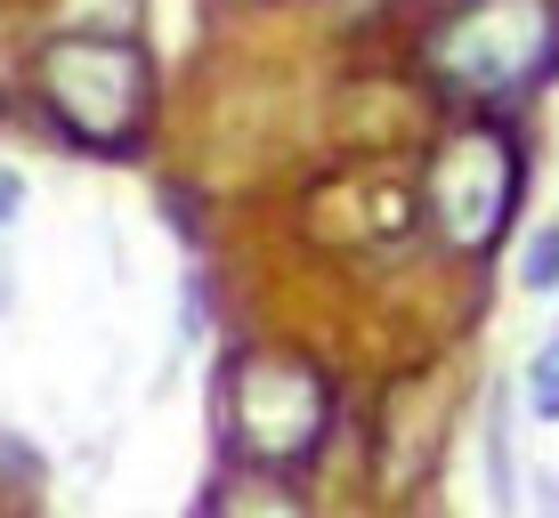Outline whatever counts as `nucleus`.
Masks as SVG:
<instances>
[{"label": "nucleus", "instance_id": "nucleus-1", "mask_svg": "<svg viewBox=\"0 0 559 518\" xmlns=\"http://www.w3.org/2000/svg\"><path fill=\"white\" fill-rule=\"evenodd\" d=\"M33 98H41L49 130L82 155L130 162L154 122V57L130 33H49L33 49Z\"/></svg>", "mask_w": 559, "mask_h": 518}, {"label": "nucleus", "instance_id": "nucleus-2", "mask_svg": "<svg viewBox=\"0 0 559 518\" xmlns=\"http://www.w3.org/2000/svg\"><path fill=\"white\" fill-rule=\"evenodd\" d=\"M333 430V389L308 357L284 349H236L219 364V437L243 470H308Z\"/></svg>", "mask_w": 559, "mask_h": 518}, {"label": "nucleus", "instance_id": "nucleus-3", "mask_svg": "<svg viewBox=\"0 0 559 518\" xmlns=\"http://www.w3.org/2000/svg\"><path fill=\"white\" fill-rule=\"evenodd\" d=\"M421 65L438 73V89L495 113L559 73V9L551 0H462L421 41Z\"/></svg>", "mask_w": 559, "mask_h": 518}, {"label": "nucleus", "instance_id": "nucleus-4", "mask_svg": "<svg viewBox=\"0 0 559 518\" xmlns=\"http://www.w3.org/2000/svg\"><path fill=\"white\" fill-rule=\"evenodd\" d=\"M527 195V155H519L511 130L495 122H471L454 138L430 146V170H421V210H430L438 243L454 260H487L503 243L511 210Z\"/></svg>", "mask_w": 559, "mask_h": 518}, {"label": "nucleus", "instance_id": "nucleus-5", "mask_svg": "<svg viewBox=\"0 0 559 518\" xmlns=\"http://www.w3.org/2000/svg\"><path fill=\"white\" fill-rule=\"evenodd\" d=\"M203 518H308V503L293 494V478L284 470H227V486L203 503Z\"/></svg>", "mask_w": 559, "mask_h": 518}, {"label": "nucleus", "instance_id": "nucleus-6", "mask_svg": "<svg viewBox=\"0 0 559 518\" xmlns=\"http://www.w3.org/2000/svg\"><path fill=\"white\" fill-rule=\"evenodd\" d=\"M487 503L495 518H519V454H511V389L503 381H487Z\"/></svg>", "mask_w": 559, "mask_h": 518}, {"label": "nucleus", "instance_id": "nucleus-7", "mask_svg": "<svg viewBox=\"0 0 559 518\" xmlns=\"http://www.w3.org/2000/svg\"><path fill=\"white\" fill-rule=\"evenodd\" d=\"M519 397H527V413H535V421H559V324H551L544 340H535L527 373H519Z\"/></svg>", "mask_w": 559, "mask_h": 518}, {"label": "nucleus", "instance_id": "nucleus-8", "mask_svg": "<svg viewBox=\"0 0 559 518\" xmlns=\"http://www.w3.org/2000/svg\"><path fill=\"white\" fill-rule=\"evenodd\" d=\"M519 292H535V300L559 292V219H535V227H527V252H519Z\"/></svg>", "mask_w": 559, "mask_h": 518}, {"label": "nucleus", "instance_id": "nucleus-9", "mask_svg": "<svg viewBox=\"0 0 559 518\" xmlns=\"http://www.w3.org/2000/svg\"><path fill=\"white\" fill-rule=\"evenodd\" d=\"M16 210H25V179H16V170H0V227H9Z\"/></svg>", "mask_w": 559, "mask_h": 518}, {"label": "nucleus", "instance_id": "nucleus-10", "mask_svg": "<svg viewBox=\"0 0 559 518\" xmlns=\"http://www.w3.org/2000/svg\"><path fill=\"white\" fill-rule=\"evenodd\" d=\"M9 300H16V267L0 260V316H9Z\"/></svg>", "mask_w": 559, "mask_h": 518}]
</instances>
